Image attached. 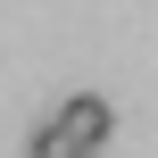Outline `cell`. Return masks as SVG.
<instances>
[{"instance_id":"obj_1","label":"cell","mask_w":158,"mask_h":158,"mask_svg":"<svg viewBox=\"0 0 158 158\" xmlns=\"http://www.w3.org/2000/svg\"><path fill=\"white\" fill-rule=\"evenodd\" d=\"M50 125H58L75 150H100L117 117H108V100H100V92H75V100H58V108H50Z\"/></svg>"},{"instance_id":"obj_2","label":"cell","mask_w":158,"mask_h":158,"mask_svg":"<svg viewBox=\"0 0 158 158\" xmlns=\"http://www.w3.org/2000/svg\"><path fill=\"white\" fill-rule=\"evenodd\" d=\"M25 158H92V150H75V142H67L50 117H42V125H33V142H25Z\"/></svg>"}]
</instances>
